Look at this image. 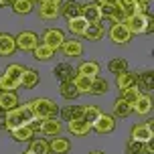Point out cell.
Wrapping results in <instances>:
<instances>
[{
	"label": "cell",
	"instance_id": "cell-9",
	"mask_svg": "<svg viewBox=\"0 0 154 154\" xmlns=\"http://www.w3.org/2000/svg\"><path fill=\"white\" fill-rule=\"evenodd\" d=\"M109 41H114L116 45H128L132 41V35L126 29V24H112L109 26Z\"/></svg>",
	"mask_w": 154,
	"mask_h": 154
},
{
	"label": "cell",
	"instance_id": "cell-19",
	"mask_svg": "<svg viewBox=\"0 0 154 154\" xmlns=\"http://www.w3.org/2000/svg\"><path fill=\"white\" fill-rule=\"evenodd\" d=\"M37 12L43 20H55L57 16H61V6H57V4H43L41 2Z\"/></svg>",
	"mask_w": 154,
	"mask_h": 154
},
{
	"label": "cell",
	"instance_id": "cell-7",
	"mask_svg": "<svg viewBox=\"0 0 154 154\" xmlns=\"http://www.w3.org/2000/svg\"><path fill=\"white\" fill-rule=\"evenodd\" d=\"M81 16L85 18L87 24H95V23H101V6L97 2H87V4H81Z\"/></svg>",
	"mask_w": 154,
	"mask_h": 154
},
{
	"label": "cell",
	"instance_id": "cell-33",
	"mask_svg": "<svg viewBox=\"0 0 154 154\" xmlns=\"http://www.w3.org/2000/svg\"><path fill=\"white\" fill-rule=\"evenodd\" d=\"M91 81H93V79L81 75V73H77V75L73 77V85L77 87V91H79V93H89V89H91Z\"/></svg>",
	"mask_w": 154,
	"mask_h": 154
},
{
	"label": "cell",
	"instance_id": "cell-4",
	"mask_svg": "<svg viewBox=\"0 0 154 154\" xmlns=\"http://www.w3.org/2000/svg\"><path fill=\"white\" fill-rule=\"evenodd\" d=\"M23 65L18 63H10L4 73L0 75V91H16L20 87V79H23Z\"/></svg>",
	"mask_w": 154,
	"mask_h": 154
},
{
	"label": "cell",
	"instance_id": "cell-37",
	"mask_svg": "<svg viewBox=\"0 0 154 154\" xmlns=\"http://www.w3.org/2000/svg\"><path fill=\"white\" fill-rule=\"evenodd\" d=\"M101 116V109L97 108V106H85V109H83V120L89 126H93V124L97 122V118Z\"/></svg>",
	"mask_w": 154,
	"mask_h": 154
},
{
	"label": "cell",
	"instance_id": "cell-14",
	"mask_svg": "<svg viewBox=\"0 0 154 154\" xmlns=\"http://www.w3.org/2000/svg\"><path fill=\"white\" fill-rule=\"evenodd\" d=\"M38 81H41L38 71L31 69V67H24L23 69V79H20V87H24V89H32V87L38 85Z\"/></svg>",
	"mask_w": 154,
	"mask_h": 154
},
{
	"label": "cell",
	"instance_id": "cell-16",
	"mask_svg": "<svg viewBox=\"0 0 154 154\" xmlns=\"http://www.w3.org/2000/svg\"><path fill=\"white\" fill-rule=\"evenodd\" d=\"M16 51V41L12 35L8 32H0V55L2 57H10Z\"/></svg>",
	"mask_w": 154,
	"mask_h": 154
},
{
	"label": "cell",
	"instance_id": "cell-18",
	"mask_svg": "<svg viewBox=\"0 0 154 154\" xmlns=\"http://www.w3.org/2000/svg\"><path fill=\"white\" fill-rule=\"evenodd\" d=\"M18 106V95L16 91H2L0 93V112H10Z\"/></svg>",
	"mask_w": 154,
	"mask_h": 154
},
{
	"label": "cell",
	"instance_id": "cell-42",
	"mask_svg": "<svg viewBox=\"0 0 154 154\" xmlns=\"http://www.w3.org/2000/svg\"><path fill=\"white\" fill-rule=\"evenodd\" d=\"M100 4H106V6H112V8H116V6H120L122 2H120V0H101Z\"/></svg>",
	"mask_w": 154,
	"mask_h": 154
},
{
	"label": "cell",
	"instance_id": "cell-31",
	"mask_svg": "<svg viewBox=\"0 0 154 154\" xmlns=\"http://www.w3.org/2000/svg\"><path fill=\"white\" fill-rule=\"evenodd\" d=\"M32 4L31 0H12V10H14V14H20V16H26L32 12Z\"/></svg>",
	"mask_w": 154,
	"mask_h": 154
},
{
	"label": "cell",
	"instance_id": "cell-44",
	"mask_svg": "<svg viewBox=\"0 0 154 154\" xmlns=\"http://www.w3.org/2000/svg\"><path fill=\"white\" fill-rule=\"evenodd\" d=\"M43 4H57V6H61V0H41Z\"/></svg>",
	"mask_w": 154,
	"mask_h": 154
},
{
	"label": "cell",
	"instance_id": "cell-1",
	"mask_svg": "<svg viewBox=\"0 0 154 154\" xmlns=\"http://www.w3.org/2000/svg\"><path fill=\"white\" fill-rule=\"evenodd\" d=\"M124 24L130 31V35H152L154 32V16L150 12L128 16Z\"/></svg>",
	"mask_w": 154,
	"mask_h": 154
},
{
	"label": "cell",
	"instance_id": "cell-45",
	"mask_svg": "<svg viewBox=\"0 0 154 154\" xmlns=\"http://www.w3.org/2000/svg\"><path fill=\"white\" fill-rule=\"evenodd\" d=\"M120 2H122L124 6H130V4H136L138 0H120Z\"/></svg>",
	"mask_w": 154,
	"mask_h": 154
},
{
	"label": "cell",
	"instance_id": "cell-5",
	"mask_svg": "<svg viewBox=\"0 0 154 154\" xmlns=\"http://www.w3.org/2000/svg\"><path fill=\"white\" fill-rule=\"evenodd\" d=\"M130 138L136 140V142H142V144H146V142L154 140V124L152 122H142V124L132 126Z\"/></svg>",
	"mask_w": 154,
	"mask_h": 154
},
{
	"label": "cell",
	"instance_id": "cell-20",
	"mask_svg": "<svg viewBox=\"0 0 154 154\" xmlns=\"http://www.w3.org/2000/svg\"><path fill=\"white\" fill-rule=\"evenodd\" d=\"M67 29L73 37H83L85 29H87V23H85L83 16H75V18H69L67 20Z\"/></svg>",
	"mask_w": 154,
	"mask_h": 154
},
{
	"label": "cell",
	"instance_id": "cell-40",
	"mask_svg": "<svg viewBox=\"0 0 154 154\" xmlns=\"http://www.w3.org/2000/svg\"><path fill=\"white\" fill-rule=\"evenodd\" d=\"M109 18H112V24H124V23H126V18H128V16L124 14V8H122V4H120V6H116L114 10H112Z\"/></svg>",
	"mask_w": 154,
	"mask_h": 154
},
{
	"label": "cell",
	"instance_id": "cell-36",
	"mask_svg": "<svg viewBox=\"0 0 154 154\" xmlns=\"http://www.w3.org/2000/svg\"><path fill=\"white\" fill-rule=\"evenodd\" d=\"M29 152H32V154H49V142L43 140V138H32Z\"/></svg>",
	"mask_w": 154,
	"mask_h": 154
},
{
	"label": "cell",
	"instance_id": "cell-27",
	"mask_svg": "<svg viewBox=\"0 0 154 154\" xmlns=\"http://www.w3.org/2000/svg\"><path fill=\"white\" fill-rule=\"evenodd\" d=\"M61 14L69 20V18H75V16H81V4L75 2V0H67L65 4H61Z\"/></svg>",
	"mask_w": 154,
	"mask_h": 154
},
{
	"label": "cell",
	"instance_id": "cell-28",
	"mask_svg": "<svg viewBox=\"0 0 154 154\" xmlns=\"http://www.w3.org/2000/svg\"><path fill=\"white\" fill-rule=\"evenodd\" d=\"M103 32H106L103 24H101V23H95V24H87V29H85L83 37L87 38V41H101Z\"/></svg>",
	"mask_w": 154,
	"mask_h": 154
},
{
	"label": "cell",
	"instance_id": "cell-35",
	"mask_svg": "<svg viewBox=\"0 0 154 154\" xmlns=\"http://www.w3.org/2000/svg\"><path fill=\"white\" fill-rule=\"evenodd\" d=\"M108 71L114 73V75L122 73V71H128V61H126L124 57H116V59H112V61L108 63Z\"/></svg>",
	"mask_w": 154,
	"mask_h": 154
},
{
	"label": "cell",
	"instance_id": "cell-38",
	"mask_svg": "<svg viewBox=\"0 0 154 154\" xmlns=\"http://www.w3.org/2000/svg\"><path fill=\"white\" fill-rule=\"evenodd\" d=\"M140 95H142V91H140L136 85H132V87H128V89H124L120 97H122L124 101H128L130 106H134V103H136V100H138Z\"/></svg>",
	"mask_w": 154,
	"mask_h": 154
},
{
	"label": "cell",
	"instance_id": "cell-32",
	"mask_svg": "<svg viewBox=\"0 0 154 154\" xmlns=\"http://www.w3.org/2000/svg\"><path fill=\"white\" fill-rule=\"evenodd\" d=\"M132 114V106L128 101H124L122 97H118L114 103V118H128Z\"/></svg>",
	"mask_w": 154,
	"mask_h": 154
},
{
	"label": "cell",
	"instance_id": "cell-24",
	"mask_svg": "<svg viewBox=\"0 0 154 154\" xmlns=\"http://www.w3.org/2000/svg\"><path fill=\"white\" fill-rule=\"evenodd\" d=\"M100 63L97 61H83L79 67H77V73H81V75L89 77V79H95L97 77V73H100Z\"/></svg>",
	"mask_w": 154,
	"mask_h": 154
},
{
	"label": "cell",
	"instance_id": "cell-22",
	"mask_svg": "<svg viewBox=\"0 0 154 154\" xmlns=\"http://www.w3.org/2000/svg\"><path fill=\"white\" fill-rule=\"evenodd\" d=\"M67 130L73 136H87L91 132V126L85 122V120H73V122H67Z\"/></svg>",
	"mask_w": 154,
	"mask_h": 154
},
{
	"label": "cell",
	"instance_id": "cell-30",
	"mask_svg": "<svg viewBox=\"0 0 154 154\" xmlns=\"http://www.w3.org/2000/svg\"><path fill=\"white\" fill-rule=\"evenodd\" d=\"M32 55H35V59H37V61H49V59L55 55V51H53V49H49L45 43H41V41H38V45L32 49Z\"/></svg>",
	"mask_w": 154,
	"mask_h": 154
},
{
	"label": "cell",
	"instance_id": "cell-47",
	"mask_svg": "<svg viewBox=\"0 0 154 154\" xmlns=\"http://www.w3.org/2000/svg\"><path fill=\"white\" fill-rule=\"evenodd\" d=\"M89 154H103V152H100V150H93V152H89Z\"/></svg>",
	"mask_w": 154,
	"mask_h": 154
},
{
	"label": "cell",
	"instance_id": "cell-3",
	"mask_svg": "<svg viewBox=\"0 0 154 154\" xmlns=\"http://www.w3.org/2000/svg\"><path fill=\"white\" fill-rule=\"evenodd\" d=\"M29 108H31L32 116L37 120H49V118H57L59 116V106L49 97H37V100L29 101Z\"/></svg>",
	"mask_w": 154,
	"mask_h": 154
},
{
	"label": "cell",
	"instance_id": "cell-23",
	"mask_svg": "<svg viewBox=\"0 0 154 154\" xmlns=\"http://www.w3.org/2000/svg\"><path fill=\"white\" fill-rule=\"evenodd\" d=\"M10 134H12L14 142H31L35 138V132H32L31 126H18L14 130H10Z\"/></svg>",
	"mask_w": 154,
	"mask_h": 154
},
{
	"label": "cell",
	"instance_id": "cell-49",
	"mask_svg": "<svg viewBox=\"0 0 154 154\" xmlns=\"http://www.w3.org/2000/svg\"><path fill=\"white\" fill-rule=\"evenodd\" d=\"M23 154H32V152H29V150H26V152H23Z\"/></svg>",
	"mask_w": 154,
	"mask_h": 154
},
{
	"label": "cell",
	"instance_id": "cell-13",
	"mask_svg": "<svg viewBox=\"0 0 154 154\" xmlns=\"http://www.w3.org/2000/svg\"><path fill=\"white\" fill-rule=\"evenodd\" d=\"M61 51L65 53V57H81L83 55V45L77 38H65L61 45Z\"/></svg>",
	"mask_w": 154,
	"mask_h": 154
},
{
	"label": "cell",
	"instance_id": "cell-43",
	"mask_svg": "<svg viewBox=\"0 0 154 154\" xmlns=\"http://www.w3.org/2000/svg\"><path fill=\"white\" fill-rule=\"evenodd\" d=\"M0 130H6V112H0Z\"/></svg>",
	"mask_w": 154,
	"mask_h": 154
},
{
	"label": "cell",
	"instance_id": "cell-52",
	"mask_svg": "<svg viewBox=\"0 0 154 154\" xmlns=\"http://www.w3.org/2000/svg\"><path fill=\"white\" fill-rule=\"evenodd\" d=\"M0 93H2V91H0Z\"/></svg>",
	"mask_w": 154,
	"mask_h": 154
},
{
	"label": "cell",
	"instance_id": "cell-8",
	"mask_svg": "<svg viewBox=\"0 0 154 154\" xmlns=\"http://www.w3.org/2000/svg\"><path fill=\"white\" fill-rule=\"evenodd\" d=\"M14 41H16V49H20V51H32L38 45V37H37V32H32V31L18 32L14 37Z\"/></svg>",
	"mask_w": 154,
	"mask_h": 154
},
{
	"label": "cell",
	"instance_id": "cell-11",
	"mask_svg": "<svg viewBox=\"0 0 154 154\" xmlns=\"http://www.w3.org/2000/svg\"><path fill=\"white\" fill-rule=\"evenodd\" d=\"M53 75L59 79V81H73V77L77 75V69L71 65V63H57L53 69Z\"/></svg>",
	"mask_w": 154,
	"mask_h": 154
},
{
	"label": "cell",
	"instance_id": "cell-21",
	"mask_svg": "<svg viewBox=\"0 0 154 154\" xmlns=\"http://www.w3.org/2000/svg\"><path fill=\"white\" fill-rule=\"evenodd\" d=\"M136 87L140 91H152L154 89V73L152 71H144L136 77Z\"/></svg>",
	"mask_w": 154,
	"mask_h": 154
},
{
	"label": "cell",
	"instance_id": "cell-48",
	"mask_svg": "<svg viewBox=\"0 0 154 154\" xmlns=\"http://www.w3.org/2000/svg\"><path fill=\"white\" fill-rule=\"evenodd\" d=\"M140 2H146V4H148V2H150V0H140Z\"/></svg>",
	"mask_w": 154,
	"mask_h": 154
},
{
	"label": "cell",
	"instance_id": "cell-2",
	"mask_svg": "<svg viewBox=\"0 0 154 154\" xmlns=\"http://www.w3.org/2000/svg\"><path fill=\"white\" fill-rule=\"evenodd\" d=\"M35 120V116H32L31 108H29V101L26 103H18L14 109H10V112H6V130H14V128H18V126H29V124Z\"/></svg>",
	"mask_w": 154,
	"mask_h": 154
},
{
	"label": "cell",
	"instance_id": "cell-26",
	"mask_svg": "<svg viewBox=\"0 0 154 154\" xmlns=\"http://www.w3.org/2000/svg\"><path fill=\"white\" fill-rule=\"evenodd\" d=\"M116 85H118L120 91H124V89H128L132 85H136V75L130 73V71H122V73L116 75Z\"/></svg>",
	"mask_w": 154,
	"mask_h": 154
},
{
	"label": "cell",
	"instance_id": "cell-25",
	"mask_svg": "<svg viewBox=\"0 0 154 154\" xmlns=\"http://www.w3.org/2000/svg\"><path fill=\"white\" fill-rule=\"evenodd\" d=\"M83 109H85V106H67L65 109H61V118L65 122L83 120Z\"/></svg>",
	"mask_w": 154,
	"mask_h": 154
},
{
	"label": "cell",
	"instance_id": "cell-51",
	"mask_svg": "<svg viewBox=\"0 0 154 154\" xmlns=\"http://www.w3.org/2000/svg\"><path fill=\"white\" fill-rule=\"evenodd\" d=\"M31 2H32V4H35V2H37V0H31Z\"/></svg>",
	"mask_w": 154,
	"mask_h": 154
},
{
	"label": "cell",
	"instance_id": "cell-10",
	"mask_svg": "<svg viewBox=\"0 0 154 154\" xmlns=\"http://www.w3.org/2000/svg\"><path fill=\"white\" fill-rule=\"evenodd\" d=\"M91 130H95L97 134H109L116 130V118L109 114H101L97 118V122L91 126Z\"/></svg>",
	"mask_w": 154,
	"mask_h": 154
},
{
	"label": "cell",
	"instance_id": "cell-15",
	"mask_svg": "<svg viewBox=\"0 0 154 154\" xmlns=\"http://www.w3.org/2000/svg\"><path fill=\"white\" fill-rule=\"evenodd\" d=\"M71 150V142L69 138H63V136H55L49 142V152L53 154H67Z\"/></svg>",
	"mask_w": 154,
	"mask_h": 154
},
{
	"label": "cell",
	"instance_id": "cell-50",
	"mask_svg": "<svg viewBox=\"0 0 154 154\" xmlns=\"http://www.w3.org/2000/svg\"><path fill=\"white\" fill-rule=\"evenodd\" d=\"M93 2H97V4H100V2H101V0H93Z\"/></svg>",
	"mask_w": 154,
	"mask_h": 154
},
{
	"label": "cell",
	"instance_id": "cell-17",
	"mask_svg": "<svg viewBox=\"0 0 154 154\" xmlns=\"http://www.w3.org/2000/svg\"><path fill=\"white\" fill-rule=\"evenodd\" d=\"M61 130H63V124L57 120V118H49V120H43L41 124V132L45 136H61Z\"/></svg>",
	"mask_w": 154,
	"mask_h": 154
},
{
	"label": "cell",
	"instance_id": "cell-46",
	"mask_svg": "<svg viewBox=\"0 0 154 154\" xmlns=\"http://www.w3.org/2000/svg\"><path fill=\"white\" fill-rule=\"evenodd\" d=\"M8 2H10V4H12V0H0V6H6Z\"/></svg>",
	"mask_w": 154,
	"mask_h": 154
},
{
	"label": "cell",
	"instance_id": "cell-41",
	"mask_svg": "<svg viewBox=\"0 0 154 154\" xmlns=\"http://www.w3.org/2000/svg\"><path fill=\"white\" fill-rule=\"evenodd\" d=\"M41 124H43V120H37V118H35V120H32V122L29 124V126H31V128H32V132L37 134V132H41Z\"/></svg>",
	"mask_w": 154,
	"mask_h": 154
},
{
	"label": "cell",
	"instance_id": "cell-29",
	"mask_svg": "<svg viewBox=\"0 0 154 154\" xmlns=\"http://www.w3.org/2000/svg\"><path fill=\"white\" fill-rule=\"evenodd\" d=\"M59 93H61L63 100H67V101H73L79 95V91H77V87L73 85V81H63L61 87H59Z\"/></svg>",
	"mask_w": 154,
	"mask_h": 154
},
{
	"label": "cell",
	"instance_id": "cell-39",
	"mask_svg": "<svg viewBox=\"0 0 154 154\" xmlns=\"http://www.w3.org/2000/svg\"><path fill=\"white\" fill-rule=\"evenodd\" d=\"M126 154H146V146L142 142H136L130 138L126 142Z\"/></svg>",
	"mask_w": 154,
	"mask_h": 154
},
{
	"label": "cell",
	"instance_id": "cell-34",
	"mask_svg": "<svg viewBox=\"0 0 154 154\" xmlns=\"http://www.w3.org/2000/svg\"><path fill=\"white\" fill-rule=\"evenodd\" d=\"M108 91H109V83L106 81V79L95 77V79L91 81V89H89V93H93V95H106Z\"/></svg>",
	"mask_w": 154,
	"mask_h": 154
},
{
	"label": "cell",
	"instance_id": "cell-6",
	"mask_svg": "<svg viewBox=\"0 0 154 154\" xmlns=\"http://www.w3.org/2000/svg\"><path fill=\"white\" fill-rule=\"evenodd\" d=\"M63 41H65V32H63L61 29H57V26H51V29H47V31L43 32V41H41V43H45L49 49L57 51V49H61Z\"/></svg>",
	"mask_w": 154,
	"mask_h": 154
},
{
	"label": "cell",
	"instance_id": "cell-12",
	"mask_svg": "<svg viewBox=\"0 0 154 154\" xmlns=\"http://www.w3.org/2000/svg\"><path fill=\"white\" fill-rule=\"evenodd\" d=\"M152 103L154 101H152V97H150V93H142L138 100H136V103L132 106V112H136L138 116H148L154 108Z\"/></svg>",
	"mask_w": 154,
	"mask_h": 154
}]
</instances>
